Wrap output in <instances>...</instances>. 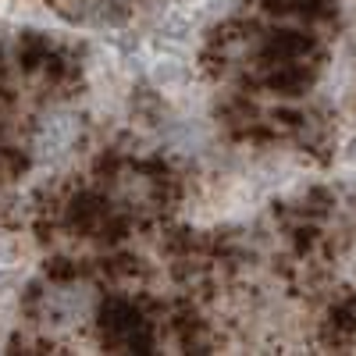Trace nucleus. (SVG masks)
<instances>
[{"instance_id":"nucleus-2","label":"nucleus","mask_w":356,"mask_h":356,"mask_svg":"<svg viewBox=\"0 0 356 356\" xmlns=\"http://www.w3.org/2000/svg\"><path fill=\"white\" fill-rule=\"evenodd\" d=\"M346 157L356 164V136H353V139H349V146H346Z\"/></svg>"},{"instance_id":"nucleus-1","label":"nucleus","mask_w":356,"mask_h":356,"mask_svg":"<svg viewBox=\"0 0 356 356\" xmlns=\"http://www.w3.org/2000/svg\"><path fill=\"white\" fill-rule=\"evenodd\" d=\"M154 79H157L161 86H178V82L186 79V68H182V61H175V57H168V61H157Z\"/></svg>"}]
</instances>
